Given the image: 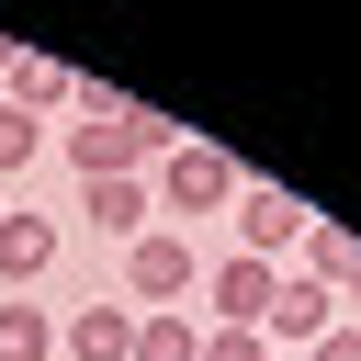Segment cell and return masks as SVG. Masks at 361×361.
<instances>
[{"label":"cell","mask_w":361,"mask_h":361,"mask_svg":"<svg viewBox=\"0 0 361 361\" xmlns=\"http://www.w3.org/2000/svg\"><path fill=\"white\" fill-rule=\"evenodd\" d=\"M293 271H305V282H327V293H338V282H350V271H361V237H350V226H327V214H316V226H305V248H293Z\"/></svg>","instance_id":"obj_10"},{"label":"cell","mask_w":361,"mask_h":361,"mask_svg":"<svg viewBox=\"0 0 361 361\" xmlns=\"http://www.w3.org/2000/svg\"><path fill=\"white\" fill-rule=\"evenodd\" d=\"M226 214H237V248H248V259H271V271H282V259L305 248V226H316V203H293L282 180H237V203H226Z\"/></svg>","instance_id":"obj_3"},{"label":"cell","mask_w":361,"mask_h":361,"mask_svg":"<svg viewBox=\"0 0 361 361\" xmlns=\"http://www.w3.org/2000/svg\"><path fill=\"white\" fill-rule=\"evenodd\" d=\"M305 361H361V327H350V316H338V327H327V338H316V350H305Z\"/></svg>","instance_id":"obj_15"},{"label":"cell","mask_w":361,"mask_h":361,"mask_svg":"<svg viewBox=\"0 0 361 361\" xmlns=\"http://www.w3.org/2000/svg\"><path fill=\"white\" fill-rule=\"evenodd\" d=\"M237 180H248V169H237L226 147H203V135H180V147L158 158V192H169V226H180V214H226V203H237Z\"/></svg>","instance_id":"obj_2"},{"label":"cell","mask_w":361,"mask_h":361,"mask_svg":"<svg viewBox=\"0 0 361 361\" xmlns=\"http://www.w3.org/2000/svg\"><path fill=\"white\" fill-rule=\"evenodd\" d=\"M0 214H11V203H0Z\"/></svg>","instance_id":"obj_17"},{"label":"cell","mask_w":361,"mask_h":361,"mask_svg":"<svg viewBox=\"0 0 361 361\" xmlns=\"http://www.w3.org/2000/svg\"><path fill=\"white\" fill-rule=\"evenodd\" d=\"M271 293H282V271H271V259H248V248L203 271V305H214V327H259V316H271Z\"/></svg>","instance_id":"obj_4"},{"label":"cell","mask_w":361,"mask_h":361,"mask_svg":"<svg viewBox=\"0 0 361 361\" xmlns=\"http://www.w3.org/2000/svg\"><path fill=\"white\" fill-rule=\"evenodd\" d=\"M0 361H56V316L45 305H0Z\"/></svg>","instance_id":"obj_12"},{"label":"cell","mask_w":361,"mask_h":361,"mask_svg":"<svg viewBox=\"0 0 361 361\" xmlns=\"http://www.w3.org/2000/svg\"><path fill=\"white\" fill-rule=\"evenodd\" d=\"M338 305H350V327H361V271H350V282H338Z\"/></svg>","instance_id":"obj_16"},{"label":"cell","mask_w":361,"mask_h":361,"mask_svg":"<svg viewBox=\"0 0 361 361\" xmlns=\"http://www.w3.org/2000/svg\"><path fill=\"white\" fill-rule=\"evenodd\" d=\"M203 361H282L259 327H203Z\"/></svg>","instance_id":"obj_14"},{"label":"cell","mask_w":361,"mask_h":361,"mask_svg":"<svg viewBox=\"0 0 361 361\" xmlns=\"http://www.w3.org/2000/svg\"><path fill=\"white\" fill-rule=\"evenodd\" d=\"M327 327H338V293H327V282H305V271H282V293H271L259 338H271V350H316Z\"/></svg>","instance_id":"obj_5"},{"label":"cell","mask_w":361,"mask_h":361,"mask_svg":"<svg viewBox=\"0 0 361 361\" xmlns=\"http://www.w3.org/2000/svg\"><path fill=\"white\" fill-rule=\"evenodd\" d=\"M34 147H45V113H23V102H0V180H11V169H23Z\"/></svg>","instance_id":"obj_13"},{"label":"cell","mask_w":361,"mask_h":361,"mask_svg":"<svg viewBox=\"0 0 361 361\" xmlns=\"http://www.w3.org/2000/svg\"><path fill=\"white\" fill-rule=\"evenodd\" d=\"M56 338H68L79 361H124V350H135V305H79Z\"/></svg>","instance_id":"obj_9"},{"label":"cell","mask_w":361,"mask_h":361,"mask_svg":"<svg viewBox=\"0 0 361 361\" xmlns=\"http://www.w3.org/2000/svg\"><path fill=\"white\" fill-rule=\"evenodd\" d=\"M56 248H68V237H56V214H0V282H11V293H23V282H45V271H56Z\"/></svg>","instance_id":"obj_8"},{"label":"cell","mask_w":361,"mask_h":361,"mask_svg":"<svg viewBox=\"0 0 361 361\" xmlns=\"http://www.w3.org/2000/svg\"><path fill=\"white\" fill-rule=\"evenodd\" d=\"M180 293H203V259H192L180 226H147V237L124 248V305H135V316H169Z\"/></svg>","instance_id":"obj_1"},{"label":"cell","mask_w":361,"mask_h":361,"mask_svg":"<svg viewBox=\"0 0 361 361\" xmlns=\"http://www.w3.org/2000/svg\"><path fill=\"white\" fill-rule=\"evenodd\" d=\"M79 226L113 237V248H135V237L158 226V203H147V180H79Z\"/></svg>","instance_id":"obj_6"},{"label":"cell","mask_w":361,"mask_h":361,"mask_svg":"<svg viewBox=\"0 0 361 361\" xmlns=\"http://www.w3.org/2000/svg\"><path fill=\"white\" fill-rule=\"evenodd\" d=\"M124 361H203V327H192L180 305H169V316H135V350H124Z\"/></svg>","instance_id":"obj_11"},{"label":"cell","mask_w":361,"mask_h":361,"mask_svg":"<svg viewBox=\"0 0 361 361\" xmlns=\"http://www.w3.org/2000/svg\"><path fill=\"white\" fill-rule=\"evenodd\" d=\"M0 102H23V113H56V102H79V79H68L56 56H34V45H0Z\"/></svg>","instance_id":"obj_7"}]
</instances>
